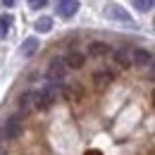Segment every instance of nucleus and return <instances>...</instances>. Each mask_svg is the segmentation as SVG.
I'll use <instances>...</instances> for the list:
<instances>
[{"label": "nucleus", "instance_id": "obj_3", "mask_svg": "<svg viewBox=\"0 0 155 155\" xmlns=\"http://www.w3.org/2000/svg\"><path fill=\"white\" fill-rule=\"evenodd\" d=\"M103 15H105V19H110V21L134 26V17H131V12L124 10V5H119V2H107L105 10H103Z\"/></svg>", "mask_w": 155, "mask_h": 155}, {"label": "nucleus", "instance_id": "obj_5", "mask_svg": "<svg viewBox=\"0 0 155 155\" xmlns=\"http://www.w3.org/2000/svg\"><path fill=\"white\" fill-rule=\"evenodd\" d=\"M79 7H81L79 0H55V15L62 19H72L79 12Z\"/></svg>", "mask_w": 155, "mask_h": 155}, {"label": "nucleus", "instance_id": "obj_2", "mask_svg": "<svg viewBox=\"0 0 155 155\" xmlns=\"http://www.w3.org/2000/svg\"><path fill=\"white\" fill-rule=\"evenodd\" d=\"M0 131L5 136V141L10 143V141H17L24 131V115L19 112H15V115H10L5 122H2V127H0Z\"/></svg>", "mask_w": 155, "mask_h": 155}, {"label": "nucleus", "instance_id": "obj_10", "mask_svg": "<svg viewBox=\"0 0 155 155\" xmlns=\"http://www.w3.org/2000/svg\"><path fill=\"white\" fill-rule=\"evenodd\" d=\"M17 107H19V115L31 112L34 110V91H21L17 98Z\"/></svg>", "mask_w": 155, "mask_h": 155}, {"label": "nucleus", "instance_id": "obj_19", "mask_svg": "<svg viewBox=\"0 0 155 155\" xmlns=\"http://www.w3.org/2000/svg\"><path fill=\"white\" fill-rule=\"evenodd\" d=\"M2 38H5V36H2V34H0V41H2Z\"/></svg>", "mask_w": 155, "mask_h": 155}, {"label": "nucleus", "instance_id": "obj_17", "mask_svg": "<svg viewBox=\"0 0 155 155\" xmlns=\"http://www.w3.org/2000/svg\"><path fill=\"white\" fill-rule=\"evenodd\" d=\"M0 2H2V5H5V7H7V10H12V7H15V5H17V0H0Z\"/></svg>", "mask_w": 155, "mask_h": 155}, {"label": "nucleus", "instance_id": "obj_14", "mask_svg": "<svg viewBox=\"0 0 155 155\" xmlns=\"http://www.w3.org/2000/svg\"><path fill=\"white\" fill-rule=\"evenodd\" d=\"M12 24H15V17H12V15H2V17H0V34L7 36L10 29H12Z\"/></svg>", "mask_w": 155, "mask_h": 155}, {"label": "nucleus", "instance_id": "obj_6", "mask_svg": "<svg viewBox=\"0 0 155 155\" xmlns=\"http://www.w3.org/2000/svg\"><path fill=\"white\" fill-rule=\"evenodd\" d=\"M150 64H153V53L148 48H134L131 50V67L143 69V67H150Z\"/></svg>", "mask_w": 155, "mask_h": 155}, {"label": "nucleus", "instance_id": "obj_13", "mask_svg": "<svg viewBox=\"0 0 155 155\" xmlns=\"http://www.w3.org/2000/svg\"><path fill=\"white\" fill-rule=\"evenodd\" d=\"M131 5H134V10H138V12H153V5L155 0H131Z\"/></svg>", "mask_w": 155, "mask_h": 155}, {"label": "nucleus", "instance_id": "obj_11", "mask_svg": "<svg viewBox=\"0 0 155 155\" xmlns=\"http://www.w3.org/2000/svg\"><path fill=\"white\" fill-rule=\"evenodd\" d=\"M53 26H55V21H53V17H48V15H43V17H38V19L34 21L36 34H50Z\"/></svg>", "mask_w": 155, "mask_h": 155}, {"label": "nucleus", "instance_id": "obj_12", "mask_svg": "<svg viewBox=\"0 0 155 155\" xmlns=\"http://www.w3.org/2000/svg\"><path fill=\"white\" fill-rule=\"evenodd\" d=\"M110 55L115 58L117 67H131V50H124V48H119V50H112Z\"/></svg>", "mask_w": 155, "mask_h": 155}, {"label": "nucleus", "instance_id": "obj_9", "mask_svg": "<svg viewBox=\"0 0 155 155\" xmlns=\"http://www.w3.org/2000/svg\"><path fill=\"white\" fill-rule=\"evenodd\" d=\"M110 53H112V45L105 43V41H93L88 45V50H86V55H91V58H105Z\"/></svg>", "mask_w": 155, "mask_h": 155}, {"label": "nucleus", "instance_id": "obj_1", "mask_svg": "<svg viewBox=\"0 0 155 155\" xmlns=\"http://www.w3.org/2000/svg\"><path fill=\"white\" fill-rule=\"evenodd\" d=\"M60 91H62V84H55V81H48L43 88L34 91V110H38V112H48V110L58 103Z\"/></svg>", "mask_w": 155, "mask_h": 155}, {"label": "nucleus", "instance_id": "obj_15", "mask_svg": "<svg viewBox=\"0 0 155 155\" xmlns=\"http://www.w3.org/2000/svg\"><path fill=\"white\" fill-rule=\"evenodd\" d=\"M112 79H115L112 72H96V74H93V81H96L98 86H105V84H110Z\"/></svg>", "mask_w": 155, "mask_h": 155}, {"label": "nucleus", "instance_id": "obj_16", "mask_svg": "<svg viewBox=\"0 0 155 155\" xmlns=\"http://www.w3.org/2000/svg\"><path fill=\"white\" fill-rule=\"evenodd\" d=\"M26 5H29L31 10H43V7L48 5V0H26Z\"/></svg>", "mask_w": 155, "mask_h": 155}, {"label": "nucleus", "instance_id": "obj_7", "mask_svg": "<svg viewBox=\"0 0 155 155\" xmlns=\"http://www.w3.org/2000/svg\"><path fill=\"white\" fill-rule=\"evenodd\" d=\"M62 60H64V67H67V69H81V67L86 64V53H81V50H69Z\"/></svg>", "mask_w": 155, "mask_h": 155}, {"label": "nucleus", "instance_id": "obj_18", "mask_svg": "<svg viewBox=\"0 0 155 155\" xmlns=\"http://www.w3.org/2000/svg\"><path fill=\"white\" fill-rule=\"evenodd\" d=\"M5 143H7V141H5V136H2V131H0V155H2V148H5Z\"/></svg>", "mask_w": 155, "mask_h": 155}, {"label": "nucleus", "instance_id": "obj_4", "mask_svg": "<svg viewBox=\"0 0 155 155\" xmlns=\"http://www.w3.org/2000/svg\"><path fill=\"white\" fill-rule=\"evenodd\" d=\"M67 77V67H64V60L60 58H53L45 67V79L48 81H55V84H62V79Z\"/></svg>", "mask_w": 155, "mask_h": 155}, {"label": "nucleus", "instance_id": "obj_8", "mask_svg": "<svg viewBox=\"0 0 155 155\" xmlns=\"http://www.w3.org/2000/svg\"><path fill=\"white\" fill-rule=\"evenodd\" d=\"M38 48H41V41L36 38V36H29V38L21 41V45H19V55H21V58H34V55L38 53Z\"/></svg>", "mask_w": 155, "mask_h": 155}]
</instances>
